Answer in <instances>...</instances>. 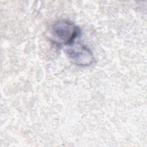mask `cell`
<instances>
[{"label":"cell","mask_w":147,"mask_h":147,"mask_svg":"<svg viewBox=\"0 0 147 147\" xmlns=\"http://www.w3.org/2000/svg\"><path fill=\"white\" fill-rule=\"evenodd\" d=\"M68 46L66 49L67 56L74 64L84 67L92 64L94 55L87 47L80 43L72 44Z\"/></svg>","instance_id":"2"},{"label":"cell","mask_w":147,"mask_h":147,"mask_svg":"<svg viewBox=\"0 0 147 147\" xmlns=\"http://www.w3.org/2000/svg\"><path fill=\"white\" fill-rule=\"evenodd\" d=\"M80 31L78 26L67 20H60L51 28L52 41L57 45H69L79 35Z\"/></svg>","instance_id":"1"}]
</instances>
